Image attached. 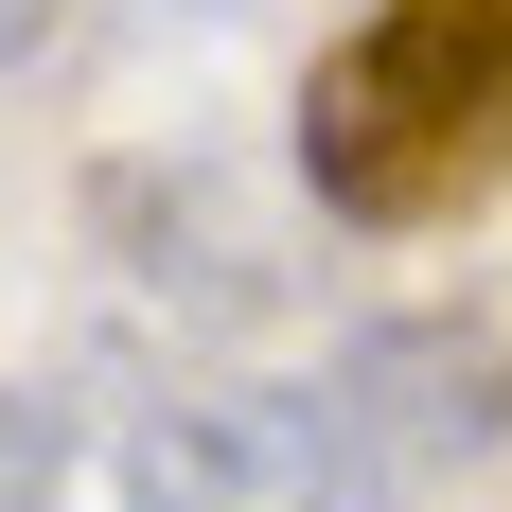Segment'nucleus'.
<instances>
[{"instance_id": "1", "label": "nucleus", "mask_w": 512, "mask_h": 512, "mask_svg": "<svg viewBox=\"0 0 512 512\" xmlns=\"http://www.w3.org/2000/svg\"><path fill=\"white\" fill-rule=\"evenodd\" d=\"M301 195L336 230H460L512 195V0H371L301 71Z\"/></svg>"}, {"instance_id": "2", "label": "nucleus", "mask_w": 512, "mask_h": 512, "mask_svg": "<svg viewBox=\"0 0 512 512\" xmlns=\"http://www.w3.org/2000/svg\"><path fill=\"white\" fill-rule=\"evenodd\" d=\"M318 407H336L354 512H442V495L512 442V336H495V318H460V301L371 318V336H336Z\"/></svg>"}, {"instance_id": "3", "label": "nucleus", "mask_w": 512, "mask_h": 512, "mask_svg": "<svg viewBox=\"0 0 512 512\" xmlns=\"http://www.w3.org/2000/svg\"><path fill=\"white\" fill-rule=\"evenodd\" d=\"M124 512H354L318 389H195L124 424Z\"/></svg>"}, {"instance_id": "4", "label": "nucleus", "mask_w": 512, "mask_h": 512, "mask_svg": "<svg viewBox=\"0 0 512 512\" xmlns=\"http://www.w3.org/2000/svg\"><path fill=\"white\" fill-rule=\"evenodd\" d=\"M0 512H71V442H53V407H0Z\"/></svg>"}, {"instance_id": "5", "label": "nucleus", "mask_w": 512, "mask_h": 512, "mask_svg": "<svg viewBox=\"0 0 512 512\" xmlns=\"http://www.w3.org/2000/svg\"><path fill=\"white\" fill-rule=\"evenodd\" d=\"M53 36H71V0H0V71H36Z\"/></svg>"}]
</instances>
